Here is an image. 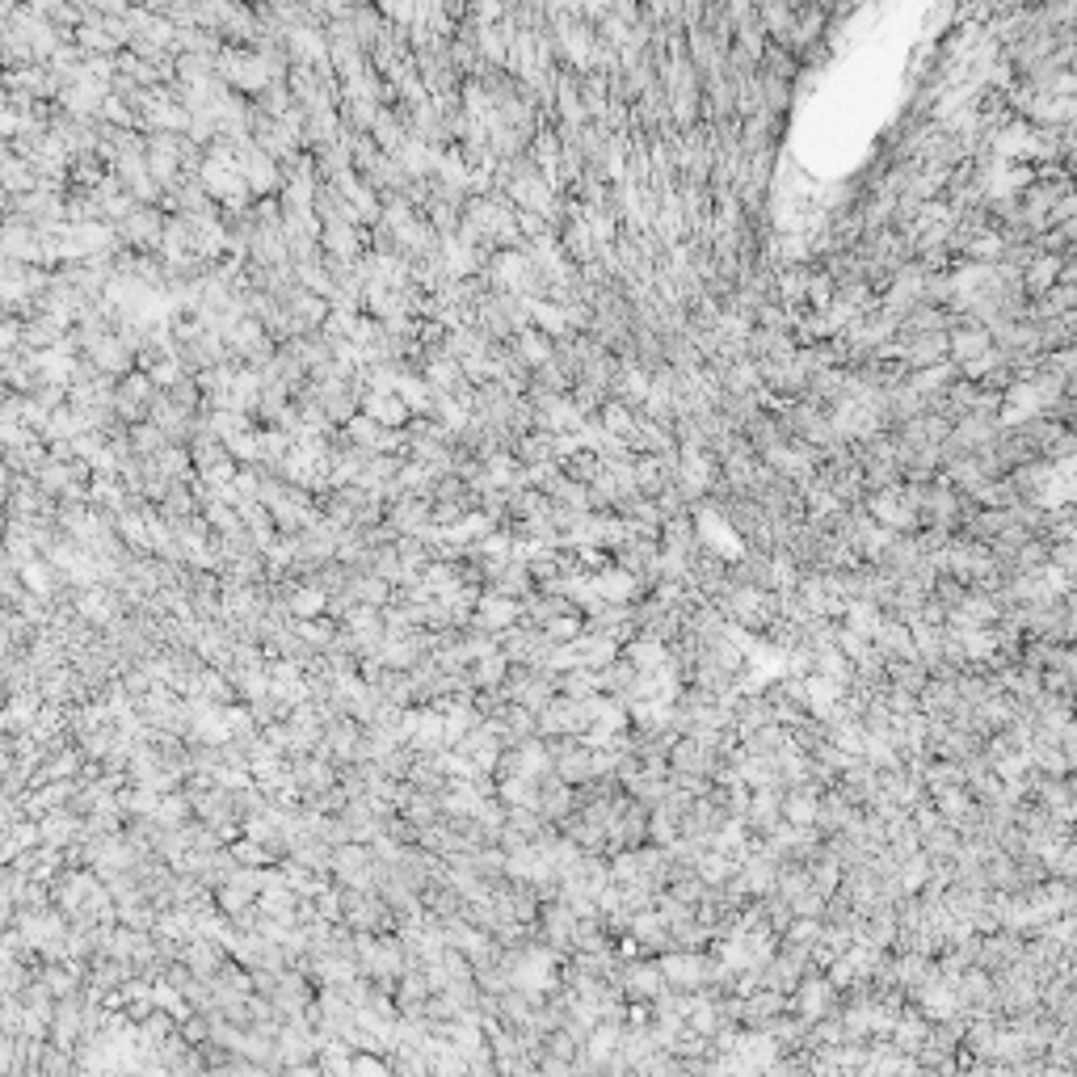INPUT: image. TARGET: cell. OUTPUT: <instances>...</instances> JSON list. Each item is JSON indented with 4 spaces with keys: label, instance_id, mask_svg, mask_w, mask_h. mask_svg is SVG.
Wrapping results in <instances>:
<instances>
[{
    "label": "cell",
    "instance_id": "obj_1",
    "mask_svg": "<svg viewBox=\"0 0 1077 1077\" xmlns=\"http://www.w3.org/2000/svg\"><path fill=\"white\" fill-rule=\"evenodd\" d=\"M236 165H240V173H245L249 190H253L257 198L282 194V186H287V173H282V160H274L266 148H257L253 139H245V144H236Z\"/></svg>",
    "mask_w": 1077,
    "mask_h": 1077
},
{
    "label": "cell",
    "instance_id": "obj_2",
    "mask_svg": "<svg viewBox=\"0 0 1077 1077\" xmlns=\"http://www.w3.org/2000/svg\"><path fill=\"white\" fill-rule=\"evenodd\" d=\"M165 223H169V211L152 207V202H139V207L123 223H118V232H123L127 249H135V253H160V245H165Z\"/></svg>",
    "mask_w": 1077,
    "mask_h": 1077
},
{
    "label": "cell",
    "instance_id": "obj_3",
    "mask_svg": "<svg viewBox=\"0 0 1077 1077\" xmlns=\"http://www.w3.org/2000/svg\"><path fill=\"white\" fill-rule=\"evenodd\" d=\"M228 960H232V951H228V943H215V939H190L186 947H181V964H186L194 977H207V981H215L223 968H228Z\"/></svg>",
    "mask_w": 1077,
    "mask_h": 1077
},
{
    "label": "cell",
    "instance_id": "obj_4",
    "mask_svg": "<svg viewBox=\"0 0 1077 1077\" xmlns=\"http://www.w3.org/2000/svg\"><path fill=\"white\" fill-rule=\"evenodd\" d=\"M388 522L396 526L400 535H421L425 526L434 522V501L430 497H417V493H404L400 501L388 505Z\"/></svg>",
    "mask_w": 1077,
    "mask_h": 1077
},
{
    "label": "cell",
    "instance_id": "obj_5",
    "mask_svg": "<svg viewBox=\"0 0 1077 1077\" xmlns=\"http://www.w3.org/2000/svg\"><path fill=\"white\" fill-rule=\"evenodd\" d=\"M362 413H371L379 425H388V430H404V425L413 421V409L404 404L400 392H367V400H362Z\"/></svg>",
    "mask_w": 1077,
    "mask_h": 1077
},
{
    "label": "cell",
    "instance_id": "obj_6",
    "mask_svg": "<svg viewBox=\"0 0 1077 1077\" xmlns=\"http://www.w3.org/2000/svg\"><path fill=\"white\" fill-rule=\"evenodd\" d=\"M38 829H43V842L47 846H76L80 842V829H85V817H76V812L64 804V808H51L43 821H38Z\"/></svg>",
    "mask_w": 1077,
    "mask_h": 1077
},
{
    "label": "cell",
    "instance_id": "obj_7",
    "mask_svg": "<svg viewBox=\"0 0 1077 1077\" xmlns=\"http://www.w3.org/2000/svg\"><path fill=\"white\" fill-rule=\"evenodd\" d=\"M0 181H5V194H30L43 186V177L30 165L26 156H17L13 148H5V160H0Z\"/></svg>",
    "mask_w": 1077,
    "mask_h": 1077
},
{
    "label": "cell",
    "instance_id": "obj_8",
    "mask_svg": "<svg viewBox=\"0 0 1077 1077\" xmlns=\"http://www.w3.org/2000/svg\"><path fill=\"white\" fill-rule=\"evenodd\" d=\"M514 455L522 467H535V463H547V459H556V434L552 430H531V434H522L514 442Z\"/></svg>",
    "mask_w": 1077,
    "mask_h": 1077
},
{
    "label": "cell",
    "instance_id": "obj_9",
    "mask_svg": "<svg viewBox=\"0 0 1077 1077\" xmlns=\"http://www.w3.org/2000/svg\"><path fill=\"white\" fill-rule=\"evenodd\" d=\"M510 657L501 653V648H493V653H484V657H476L472 661V682H476V690H489V686H501L505 678H510Z\"/></svg>",
    "mask_w": 1077,
    "mask_h": 1077
},
{
    "label": "cell",
    "instance_id": "obj_10",
    "mask_svg": "<svg viewBox=\"0 0 1077 1077\" xmlns=\"http://www.w3.org/2000/svg\"><path fill=\"white\" fill-rule=\"evenodd\" d=\"M76 434H85V421H80V413L72 409V404H59V409H51V417L43 425V438L47 442H59V438H76Z\"/></svg>",
    "mask_w": 1077,
    "mask_h": 1077
}]
</instances>
